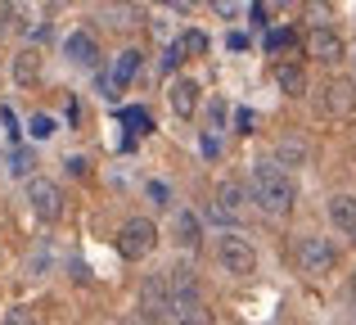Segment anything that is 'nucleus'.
Segmentation results:
<instances>
[{"instance_id":"f257e3e1","label":"nucleus","mask_w":356,"mask_h":325,"mask_svg":"<svg viewBox=\"0 0 356 325\" xmlns=\"http://www.w3.org/2000/svg\"><path fill=\"white\" fill-rule=\"evenodd\" d=\"M248 199L257 203L266 217H275V221H284L289 212H293V203H298V181L284 172L275 159H261V163H252V176H248Z\"/></svg>"},{"instance_id":"f03ea898","label":"nucleus","mask_w":356,"mask_h":325,"mask_svg":"<svg viewBox=\"0 0 356 325\" xmlns=\"http://www.w3.org/2000/svg\"><path fill=\"white\" fill-rule=\"evenodd\" d=\"M158 248V226L149 217H127L118 230V253L127 257V262H145L149 253Z\"/></svg>"},{"instance_id":"7ed1b4c3","label":"nucleus","mask_w":356,"mask_h":325,"mask_svg":"<svg viewBox=\"0 0 356 325\" xmlns=\"http://www.w3.org/2000/svg\"><path fill=\"white\" fill-rule=\"evenodd\" d=\"M217 262H221V271H230V276H252L257 271V248H252L248 235L226 230V235H217Z\"/></svg>"},{"instance_id":"20e7f679","label":"nucleus","mask_w":356,"mask_h":325,"mask_svg":"<svg viewBox=\"0 0 356 325\" xmlns=\"http://www.w3.org/2000/svg\"><path fill=\"white\" fill-rule=\"evenodd\" d=\"M140 312H145L149 325H167L176 317V312H172V285H167V271L145 276V285H140Z\"/></svg>"},{"instance_id":"39448f33","label":"nucleus","mask_w":356,"mask_h":325,"mask_svg":"<svg viewBox=\"0 0 356 325\" xmlns=\"http://www.w3.org/2000/svg\"><path fill=\"white\" fill-rule=\"evenodd\" d=\"M298 267H302V276H325L339 267V244L325 235H302L298 239Z\"/></svg>"},{"instance_id":"423d86ee","label":"nucleus","mask_w":356,"mask_h":325,"mask_svg":"<svg viewBox=\"0 0 356 325\" xmlns=\"http://www.w3.org/2000/svg\"><path fill=\"white\" fill-rule=\"evenodd\" d=\"M27 208H32L36 221H59L63 217V190L50 176H32L27 181Z\"/></svg>"},{"instance_id":"0eeeda50","label":"nucleus","mask_w":356,"mask_h":325,"mask_svg":"<svg viewBox=\"0 0 356 325\" xmlns=\"http://www.w3.org/2000/svg\"><path fill=\"white\" fill-rule=\"evenodd\" d=\"M316 109H321L325 118H352L356 113V81L330 77L321 86V95H316Z\"/></svg>"},{"instance_id":"6e6552de","label":"nucleus","mask_w":356,"mask_h":325,"mask_svg":"<svg viewBox=\"0 0 356 325\" xmlns=\"http://www.w3.org/2000/svg\"><path fill=\"white\" fill-rule=\"evenodd\" d=\"M243 208H248V190H243L239 181H221L217 185V199H212V208H208V217L221 221V226H239Z\"/></svg>"},{"instance_id":"1a4fd4ad","label":"nucleus","mask_w":356,"mask_h":325,"mask_svg":"<svg viewBox=\"0 0 356 325\" xmlns=\"http://www.w3.org/2000/svg\"><path fill=\"white\" fill-rule=\"evenodd\" d=\"M307 54L316 63H325V68H334L339 59H348V45H343L339 27H312L307 32Z\"/></svg>"},{"instance_id":"9d476101","label":"nucleus","mask_w":356,"mask_h":325,"mask_svg":"<svg viewBox=\"0 0 356 325\" xmlns=\"http://www.w3.org/2000/svg\"><path fill=\"white\" fill-rule=\"evenodd\" d=\"M63 59L77 63V68H99V41L81 27V32H72L68 41H63Z\"/></svg>"},{"instance_id":"9b49d317","label":"nucleus","mask_w":356,"mask_h":325,"mask_svg":"<svg viewBox=\"0 0 356 325\" xmlns=\"http://www.w3.org/2000/svg\"><path fill=\"white\" fill-rule=\"evenodd\" d=\"M167 104H172L176 118H194V109H199V81L194 77H176L172 90H167Z\"/></svg>"},{"instance_id":"f8f14e48","label":"nucleus","mask_w":356,"mask_h":325,"mask_svg":"<svg viewBox=\"0 0 356 325\" xmlns=\"http://www.w3.org/2000/svg\"><path fill=\"white\" fill-rule=\"evenodd\" d=\"M172 239H176L181 248H199V244H203V221L194 217L190 208H176V212H172Z\"/></svg>"},{"instance_id":"ddd939ff","label":"nucleus","mask_w":356,"mask_h":325,"mask_svg":"<svg viewBox=\"0 0 356 325\" xmlns=\"http://www.w3.org/2000/svg\"><path fill=\"white\" fill-rule=\"evenodd\" d=\"M275 86L284 90L289 100H302L307 95V68L298 59H284V63H275Z\"/></svg>"},{"instance_id":"4468645a","label":"nucleus","mask_w":356,"mask_h":325,"mask_svg":"<svg viewBox=\"0 0 356 325\" xmlns=\"http://www.w3.org/2000/svg\"><path fill=\"white\" fill-rule=\"evenodd\" d=\"M325 212H330V221H334L339 230H348V235H356V194H330Z\"/></svg>"},{"instance_id":"2eb2a0df","label":"nucleus","mask_w":356,"mask_h":325,"mask_svg":"<svg viewBox=\"0 0 356 325\" xmlns=\"http://www.w3.org/2000/svg\"><path fill=\"white\" fill-rule=\"evenodd\" d=\"M140 68H145V54H140L136 45H127L113 59V72H108V77H113V86H131V81L140 77Z\"/></svg>"},{"instance_id":"dca6fc26","label":"nucleus","mask_w":356,"mask_h":325,"mask_svg":"<svg viewBox=\"0 0 356 325\" xmlns=\"http://www.w3.org/2000/svg\"><path fill=\"white\" fill-rule=\"evenodd\" d=\"M9 77H14L18 86H32V81L41 77V50H18L14 59H9Z\"/></svg>"},{"instance_id":"f3484780","label":"nucleus","mask_w":356,"mask_h":325,"mask_svg":"<svg viewBox=\"0 0 356 325\" xmlns=\"http://www.w3.org/2000/svg\"><path fill=\"white\" fill-rule=\"evenodd\" d=\"M307 154H312V150H307V141H298V136H284V141L275 145V163L284 167V172H289V167H302Z\"/></svg>"},{"instance_id":"a211bd4d","label":"nucleus","mask_w":356,"mask_h":325,"mask_svg":"<svg viewBox=\"0 0 356 325\" xmlns=\"http://www.w3.org/2000/svg\"><path fill=\"white\" fill-rule=\"evenodd\" d=\"M261 45H266L270 54H289V50L298 45V32H293V27H270V32H266V41H261Z\"/></svg>"},{"instance_id":"6ab92c4d","label":"nucleus","mask_w":356,"mask_h":325,"mask_svg":"<svg viewBox=\"0 0 356 325\" xmlns=\"http://www.w3.org/2000/svg\"><path fill=\"white\" fill-rule=\"evenodd\" d=\"M32 167H36V154L32 150H9V176L32 181Z\"/></svg>"},{"instance_id":"aec40b11","label":"nucleus","mask_w":356,"mask_h":325,"mask_svg":"<svg viewBox=\"0 0 356 325\" xmlns=\"http://www.w3.org/2000/svg\"><path fill=\"white\" fill-rule=\"evenodd\" d=\"M176 45H181V54H194V59H199V54H208V36H203L199 27H185V32L176 36Z\"/></svg>"},{"instance_id":"412c9836","label":"nucleus","mask_w":356,"mask_h":325,"mask_svg":"<svg viewBox=\"0 0 356 325\" xmlns=\"http://www.w3.org/2000/svg\"><path fill=\"white\" fill-rule=\"evenodd\" d=\"M140 5H104V18H113V27H131V18H140Z\"/></svg>"},{"instance_id":"4be33fe9","label":"nucleus","mask_w":356,"mask_h":325,"mask_svg":"<svg viewBox=\"0 0 356 325\" xmlns=\"http://www.w3.org/2000/svg\"><path fill=\"white\" fill-rule=\"evenodd\" d=\"M172 325H212V308H208V303H199V308H185Z\"/></svg>"},{"instance_id":"5701e85b","label":"nucleus","mask_w":356,"mask_h":325,"mask_svg":"<svg viewBox=\"0 0 356 325\" xmlns=\"http://www.w3.org/2000/svg\"><path fill=\"white\" fill-rule=\"evenodd\" d=\"M122 122H127V127H136V136L154 132V122H149V113H145V109H122Z\"/></svg>"},{"instance_id":"b1692460","label":"nucleus","mask_w":356,"mask_h":325,"mask_svg":"<svg viewBox=\"0 0 356 325\" xmlns=\"http://www.w3.org/2000/svg\"><path fill=\"white\" fill-rule=\"evenodd\" d=\"M181 63H185V54H181V45H176V41H167V50H163V59H158V68H163V72H167V77H172V72H176V68H181Z\"/></svg>"},{"instance_id":"393cba45","label":"nucleus","mask_w":356,"mask_h":325,"mask_svg":"<svg viewBox=\"0 0 356 325\" xmlns=\"http://www.w3.org/2000/svg\"><path fill=\"white\" fill-rule=\"evenodd\" d=\"M45 267H50V244H36L32 262H27V276H45Z\"/></svg>"},{"instance_id":"a878e982","label":"nucleus","mask_w":356,"mask_h":325,"mask_svg":"<svg viewBox=\"0 0 356 325\" xmlns=\"http://www.w3.org/2000/svg\"><path fill=\"white\" fill-rule=\"evenodd\" d=\"M32 136H36V141H50V136H54V118L36 113V118H32Z\"/></svg>"},{"instance_id":"bb28decb","label":"nucleus","mask_w":356,"mask_h":325,"mask_svg":"<svg viewBox=\"0 0 356 325\" xmlns=\"http://www.w3.org/2000/svg\"><path fill=\"white\" fill-rule=\"evenodd\" d=\"M330 5H307V18H312V27H330Z\"/></svg>"},{"instance_id":"cd10ccee","label":"nucleus","mask_w":356,"mask_h":325,"mask_svg":"<svg viewBox=\"0 0 356 325\" xmlns=\"http://www.w3.org/2000/svg\"><path fill=\"white\" fill-rule=\"evenodd\" d=\"M149 199H154L158 208H172V203H167V199H172V190H167L163 181H149Z\"/></svg>"},{"instance_id":"c85d7f7f","label":"nucleus","mask_w":356,"mask_h":325,"mask_svg":"<svg viewBox=\"0 0 356 325\" xmlns=\"http://www.w3.org/2000/svg\"><path fill=\"white\" fill-rule=\"evenodd\" d=\"M0 325H36V321H32V312H27V308H14V312H5V321H0Z\"/></svg>"},{"instance_id":"c756f323","label":"nucleus","mask_w":356,"mask_h":325,"mask_svg":"<svg viewBox=\"0 0 356 325\" xmlns=\"http://www.w3.org/2000/svg\"><path fill=\"white\" fill-rule=\"evenodd\" d=\"M212 14H217V18H239V14H243V5H230V0H217V5H212Z\"/></svg>"},{"instance_id":"7c9ffc66","label":"nucleus","mask_w":356,"mask_h":325,"mask_svg":"<svg viewBox=\"0 0 356 325\" xmlns=\"http://www.w3.org/2000/svg\"><path fill=\"white\" fill-rule=\"evenodd\" d=\"M68 172H72V176H86L90 163H86V159H68Z\"/></svg>"},{"instance_id":"2f4dec72","label":"nucleus","mask_w":356,"mask_h":325,"mask_svg":"<svg viewBox=\"0 0 356 325\" xmlns=\"http://www.w3.org/2000/svg\"><path fill=\"white\" fill-rule=\"evenodd\" d=\"M72 280H77V285H86V280H90V271H86L81 262H72Z\"/></svg>"},{"instance_id":"473e14b6","label":"nucleus","mask_w":356,"mask_h":325,"mask_svg":"<svg viewBox=\"0 0 356 325\" xmlns=\"http://www.w3.org/2000/svg\"><path fill=\"white\" fill-rule=\"evenodd\" d=\"M348 290H352V299H356V271L348 276Z\"/></svg>"},{"instance_id":"72a5a7b5","label":"nucleus","mask_w":356,"mask_h":325,"mask_svg":"<svg viewBox=\"0 0 356 325\" xmlns=\"http://www.w3.org/2000/svg\"><path fill=\"white\" fill-rule=\"evenodd\" d=\"M352 72H356V50H352Z\"/></svg>"},{"instance_id":"f704fd0d","label":"nucleus","mask_w":356,"mask_h":325,"mask_svg":"<svg viewBox=\"0 0 356 325\" xmlns=\"http://www.w3.org/2000/svg\"><path fill=\"white\" fill-rule=\"evenodd\" d=\"M352 325H356V312H352Z\"/></svg>"},{"instance_id":"c9c22d12","label":"nucleus","mask_w":356,"mask_h":325,"mask_svg":"<svg viewBox=\"0 0 356 325\" xmlns=\"http://www.w3.org/2000/svg\"><path fill=\"white\" fill-rule=\"evenodd\" d=\"M352 239H356V235H352Z\"/></svg>"}]
</instances>
